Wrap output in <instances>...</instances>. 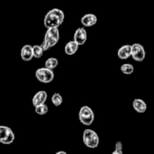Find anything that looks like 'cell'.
<instances>
[{
    "label": "cell",
    "mask_w": 154,
    "mask_h": 154,
    "mask_svg": "<svg viewBox=\"0 0 154 154\" xmlns=\"http://www.w3.org/2000/svg\"><path fill=\"white\" fill-rule=\"evenodd\" d=\"M49 111V108L47 106V105L45 104H42V105H40L38 106L35 107V113L37 115H40V116H44L48 113Z\"/></svg>",
    "instance_id": "obj_19"
},
{
    "label": "cell",
    "mask_w": 154,
    "mask_h": 154,
    "mask_svg": "<svg viewBox=\"0 0 154 154\" xmlns=\"http://www.w3.org/2000/svg\"><path fill=\"white\" fill-rule=\"evenodd\" d=\"M60 40V31L58 28H50L47 29L43 42H45L50 48L54 47Z\"/></svg>",
    "instance_id": "obj_4"
},
{
    "label": "cell",
    "mask_w": 154,
    "mask_h": 154,
    "mask_svg": "<svg viewBox=\"0 0 154 154\" xmlns=\"http://www.w3.org/2000/svg\"><path fill=\"white\" fill-rule=\"evenodd\" d=\"M65 14L62 10L58 8H53L50 10L43 20V24L47 29L50 28H59L63 23Z\"/></svg>",
    "instance_id": "obj_1"
},
{
    "label": "cell",
    "mask_w": 154,
    "mask_h": 154,
    "mask_svg": "<svg viewBox=\"0 0 154 154\" xmlns=\"http://www.w3.org/2000/svg\"><path fill=\"white\" fill-rule=\"evenodd\" d=\"M112 154H123V143L121 142L116 143V149Z\"/></svg>",
    "instance_id": "obj_20"
},
{
    "label": "cell",
    "mask_w": 154,
    "mask_h": 154,
    "mask_svg": "<svg viewBox=\"0 0 154 154\" xmlns=\"http://www.w3.org/2000/svg\"><path fill=\"white\" fill-rule=\"evenodd\" d=\"M21 58L23 61H30L33 58L32 46L26 44L21 50Z\"/></svg>",
    "instance_id": "obj_12"
},
{
    "label": "cell",
    "mask_w": 154,
    "mask_h": 154,
    "mask_svg": "<svg viewBox=\"0 0 154 154\" xmlns=\"http://www.w3.org/2000/svg\"><path fill=\"white\" fill-rule=\"evenodd\" d=\"M121 71L125 74V75H131L134 73V68L132 64L130 63H125V64H123L120 68Z\"/></svg>",
    "instance_id": "obj_16"
},
{
    "label": "cell",
    "mask_w": 154,
    "mask_h": 154,
    "mask_svg": "<svg viewBox=\"0 0 154 154\" xmlns=\"http://www.w3.org/2000/svg\"><path fill=\"white\" fill-rule=\"evenodd\" d=\"M83 143L88 148L95 149L99 144V137L94 130L86 129L83 133Z\"/></svg>",
    "instance_id": "obj_2"
},
{
    "label": "cell",
    "mask_w": 154,
    "mask_h": 154,
    "mask_svg": "<svg viewBox=\"0 0 154 154\" xmlns=\"http://www.w3.org/2000/svg\"><path fill=\"white\" fill-rule=\"evenodd\" d=\"M15 139L14 133L11 128L5 125H0V143L3 144H11Z\"/></svg>",
    "instance_id": "obj_6"
},
{
    "label": "cell",
    "mask_w": 154,
    "mask_h": 154,
    "mask_svg": "<svg viewBox=\"0 0 154 154\" xmlns=\"http://www.w3.org/2000/svg\"><path fill=\"white\" fill-rule=\"evenodd\" d=\"M35 77L40 82L48 84L53 80L54 73L51 69H49L44 67V68H40L35 71Z\"/></svg>",
    "instance_id": "obj_5"
},
{
    "label": "cell",
    "mask_w": 154,
    "mask_h": 154,
    "mask_svg": "<svg viewBox=\"0 0 154 154\" xmlns=\"http://www.w3.org/2000/svg\"><path fill=\"white\" fill-rule=\"evenodd\" d=\"M79 118L80 123L83 124L84 125H91L92 123L94 122L95 115H94L93 110L89 106H84L79 110Z\"/></svg>",
    "instance_id": "obj_3"
},
{
    "label": "cell",
    "mask_w": 154,
    "mask_h": 154,
    "mask_svg": "<svg viewBox=\"0 0 154 154\" xmlns=\"http://www.w3.org/2000/svg\"><path fill=\"white\" fill-rule=\"evenodd\" d=\"M58 65H59V60L56 58H49L45 61V68L51 69V70L54 69L55 68H57Z\"/></svg>",
    "instance_id": "obj_15"
},
{
    "label": "cell",
    "mask_w": 154,
    "mask_h": 154,
    "mask_svg": "<svg viewBox=\"0 0 154 154\" xmlns=\"http://www.w3.org/2000/svg\"><path fill=\"white\" fill-rule=\"evenodd\" d=\"M81 23L85 27H91L97 23V17L94 14H86L81 17Z\"/></svg>",
    "instance_id": "obj_10"
},
{
    "label": "cell",
    "mask_w": 154,
    "mask_h": 154,
    "mask_svg": "<svg viewBox=\"0 0 154 154\" xmlns=\"http://www.w3.org/2000/svg\"><path fill=\"white\" fill-rule=\"evenodd\" d=\"M87 39H88V32H87L85 28H82V27L81 28H78L75 31L73 41L75 42H77L79 46L85 44L86 42H87Z\"/></svg>",
    "instance_id": "obj_8"
},
{
    "label": "cell",
    "mask_w": 154,
    "mask_h": 154,
    "mask_svg": "<svg viewBox=\"0 0 154 154\" xmlns=\"http://www.w3.org/2000/svg\"><path fill=\"white\" fill-rule=\"evenodd\" d=\"M32 52H33V58L40 59L42 57L44 51L42 50L41 45H33L32 46Z\"/></svg>",
    "instance_id": "obj_17"
},
{
    "label": "cell",
    "mask_w": 154,
    "mask_h": 154,
    "mask_svg": "<svg viewBox=\"0 0 154 154\" xmlns=\"http://www.w3.org/2000/svg\"><path fill=\"white\" fill-rule=\"evenodd\" d=\"M79 44L77 42H75L74 41H70L66 45H65V48H64V51L67 55H73L75 54L78 50H79Z\"/></svg>",
    "instance_id": "obj_14"
},
{
    "label": "cell",
    "mask_w": 154,
    "mask_h": 154,
    "mask_svg": "<svg viewBox=\"0 0 154 154\" xmlns=\"http://www.w3.org/2000/svg\"><path fill=\"white\" fill-rule=\"evenodd\" d=\"M117 56L121 60H127L132 56V45L125 44L119 48L117 51Z\"/></svg>",
    "instance_id": "obj_11"
},
{
    "label": "cell",
    "mask_w": 154,
    "mask_h": 154,
    "mask_svg": "<svg viewBox=\"0 0 154 154\" xmlns=\"http://www.w3.org/2000/svg\"><path fill=\"white\" fill-rule=\"evenodd\" d=\"M51 102H52V104L55 106H60L62 104V102H63V98H62V97H61L60 94L54 93L52 95V97H51Z\"/></svg>",
    "instance_id": "obj_18"
},
{
    "label": "cell",
    "mask_w": 154,
    "mask_h": 154,
    "mask_svg": "<svg viewBox=\"0 0 154 154\" xmlns=\"http://www.w3.org/2000/svg\"><path fill=\"white\" fill-rule=\"evenodd\" d=\"M55 154H67V152H64V151H60V152H56Z\"/></svg>",
    "instance_id": "obj_21"
},
{
    "label": "cell",
    "mask_w": 154,
    "mask_h": 154,
    "mask_svg": "<svg viewBox=\"0 0 154 154\" xmlns=\"http://www.w3.org/2000/svg\"><path fill=\"white\" fill-rule=\"evenodd\" d=\"M145 50L140 43H134L132 45V58L138 62L143 61L145 59Z\"/></svg>",
    "instance_id": "obj_7"
},
{
    "label": "cell",
    "mask_w": 154,
    "mask_h": 154,
    "mask_svg": "<svg viewBox=\"0 0 154 154\" xmlns=\"http://www.w3.org/2000/svg\"><path fill=\"white\" fill-rule=\"evenodd\" d=\"M47 92L44 91V90H41V91H38L32 97V106L34 107L40 106V105H42V104H45L46 100H47Z\"/></svg>",
    "instance_id": "obj_9"
},
{
    "label": "cell",
    "mask_w": 154,
    "mask_h": 154,
    "mask_svg": "<svg viewBox=\"0 0 154 154\" xmlns=\"http://www.w3.org/2000/svg\"><path fill=\"white\" fill-rule=\"evenodd\" d=\"M133 107H134V109L137 113H140V114H143L147 110V105H146V103L143 99H140V98H136V99L134 100V102H133Z\"/></svg>",
    "instance_id": "obj_13"
}]
</instances>
